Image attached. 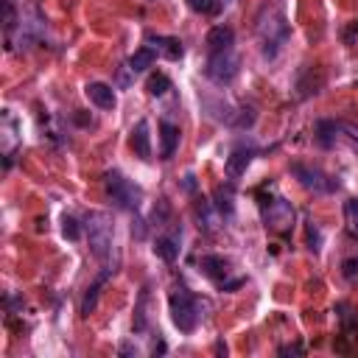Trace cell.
Returning a JSON list of instances; mask_svg holds the SVG:
<instances>
[{"label":"cell","mask_w":358,"mask_h":358,"mask_svg":"<svg viewBox=\"0 0 358 358\" xmlns=\"http://www.w3.org/2000/svg\"><path fill=\"white\" fill-rule=\"evenodd\" d=\"M84 92H87V98H90V103H95L98 109H103V112H112L115 109V90L109 87V84H103V81H90L87 87H84Z\"/></svg>","instance_id":"12"},{"label":"cell","mask_w":358,"mask_h":358,"mask_svg":"<svg viewBox=\"0 0 358 358\" xmlns=\"http://www.w3.org/2000/svg\"><path fill=\"white\" fill-rule=\"evenodd\" d=\"M199 268L218 291H235V288L243 285V277H232V263L221 255H201Z\"/></svg>","instance_id":"6"},{"label":"cell","mask_w":358,"mask_h":358,"mask_svg":"<svg viewBox=\"0 0 358 358\" xmlns=\"http://www.w3.org/2000/svg\"><path fill=\"white\" fill-rule=\"evenodd\" d=\"M196 218H199V227L204 232H213L218 227V210L210 199H196Z\"/></svg>","instance_id":"17"},{"label":"cell","mask_w":358,"mask_h":358,"mask_svg":"<svg viewBox=\"0 0 358 358\" xmlns=\"http://www.w3.org/2000/svg\"><path fill=\"white\" fill-rule=\"evenodd\" d=\"M291 173H294V179H296L305 190H313V193H336V190L341 187L336 176L324 173V171H322V168H316V165L294 162V165H291Z\"/></svg>","instance_id":"7"},{"label":"cell","mask_w":358,"mask_h":358,"mask_svg":"<svg viewBox=\"0 0 358 358\" xmlns=\"http://www.w3.org/2000/svg\"><path fill=\"white\" fill-rule=\"evenodd\" d=\"M252 123H255V109H252V106H241L238 115L232 117V126H235V129H249Z\"/></svg>","instance_id":"28"},{"label":"cell","mask_w":358,"mask_h":358,"mask_svg":"<svg viewBox=\"0 0 358 358\" xmlns=\"http://www.w3.org/2000/svg\"><path fill=\"white\" fill-rule=\"evenodd\" d=\"M204 76L213 84H229L238 76V56L232 50H221V53H210L207 64H204Z\"/></svg>","instance_id":"8"},{"label":"cell","mask_w":358,"mask_h":358,"mask_svg":"<svg viewBox=\"0 0 358 358\" xmlns=\"http://www.w3.org/2000/svg\"><path fill=\"white\" fill-rule=\"evenodd\" d=\"M17 25H20V8H17V3L14 0H3V34H6V42L14 36Z\"/></svg>","instance_id":"20"},{"label":"cell","mask_w":358,"mask_h":358,"mask_svg":"<svg viewBox=\"0 0 358 358\" xmlns=\"http://www.w3.org/2000/svg\"><path fill=\"white\" fill-rule=\"evenodd\" d=\"M145 90H148L154 98H159V95H165V92L171 90V78H168L165 73H151L148 81H145Z\"/></svg>","instance_id":"22"},{"label":"cell","mask_w":358,"mask_h":358,"mask_svg":"<svg viewBox=\"0 0 358 358\" xmlns=\"http://www.w3.org/2000/svg\"><path fill=\"white\" fill-rule=\"evenodd\" d=\"M213 204H215V210H218V215L221 218H232V213H235V196H232V185H218L215 187V193H213Z\"/></svg>","instance_id":"18"},{"label":"cell","mask_w":358,"mask_h":358,"mask_svg":"<svg viewBox=\"0 0 358 358\" xmlns=\"http://www.w3.org/2000/svg\"><path fill=\"white\" fill-rule=\"evenodd\" d=\"M145 42H148V48L154 50V53H159V56H165V59H171V62H179L182 56H185V48H182V42L176 39V36H159V34H145Z\"/></svg>","instance_id":"10"},{"label":"cell","mask_w":358,"mask_h":358,"mask_svg":"<svg viewBox=\"0 0 358 358\" xmlns=\"http://www.w3.org/2000/svg\"><path fill=\"white\" fill-rule=\"evenodd\" d=\"M207 50L210 53H221V50H232V45H235V31L229 28V25H213L210 31H207Z\"/></svg>","instance_id":"13"},{"label":"cell","mask_w":358,"mask_h":358,"mask_svg":"<svg viewBox=\"0 0 358 358\" xmlns=\"http://www.w3.org/2000/svg\"><path fill=\"white\" fill-rule=\"evenodd\" d=\"M103 190H106V199L117 210H126V213H134L143 201V187L134 185L131 179H126L120 171H106L103 173Z\"/></svg>","instance_id":"4"},{"label":"cell","mask_w":358,"mask_h":358,"mask_svg":"<svg viewBox=\"0 0 358 358\" xmlns=\"http://www.w3.org/2000/svg\"><path fill=\"white\" fill-rule=\"evenodd\" d=\"M308 241H310V252H319V243H322V238H319V229L310 224L308 227Z\"/></svg>","instance_id":"31"},{"label":"cell","mask_w":358,"mask_h":358,"mask_svg":"<svg viewBox=\"0 0 358 358\" xmlns=\"http://www.w3.org/2000/svg\"><path fill=\"white\" fill-rule=\"evenodd\" d=\"M255 31H257V39H260V53H263V59H277V53H280L282 45L288 42L291 25H288V20H285V14H282L280 6H274V8L266 6L263 14L257 17Z\"/></svg>","instance_id":"1"},{"label":"cell","mask_w":358,"mask_h":358,"mask_svg":"<svg viewBox=\"0 0 358 358\" xmlns=\"http://www.w3.org/2000/svg\"><path fill=\"white\" fill-rule=\"evenodd\" d=\"M260 215H263L266 229H271V232H277V235L291 232V229H294V221H296L294 204L285 201L282 196H274V199L260 201Z\"/></svg>","instance_id":"5"},{"label":"cell","mask_w":358,"mask_h":358,"mask_svg":"<svg viewBox=\"0 0 358 358\" xmlns=\"http://www.w3.org/2000/svg\"><path fill=\"white\" fill-rule=\"evenodd\" d=\"M154 59H157V53L151 50V48H140V50H134L131 56H129V67H131V73L137 76V73H145L151 64H154Z\"/></svg>","instance_id":"21"},{"label":"cell","mask_w":358,"mask_h":358,"mask_svg":"<svg viewBox=\"0 0 358 358\" xmlns=\"http://www.w3.org/2000/svg\"><path fill=\"white\" fill-rule=\"evenodd\" d=\"M341 274L344 280H358V257H347L341 263Z\"/></svg>","instance_id":"29"},{"label":"cell","mask_w":358,"mask_h":358,"mask_svg":"<svg viewBox=\"0 0 358 358\" xmlns=\"http://www.w3.org/2000/svg\"><path fill=\"white\" fill-rule=\"evenodd\" d=\"M151 249H154V255L162 257L165 263H173V260L179 257V238H176V235H173V238H171V235H159Z\"/></svg>","instance_id":"19"},{"label":"cell","mask_w":358,"mask_h":358,"mask_svg":"<svg viewBox=\"0 0 358 358\" xmlns=\"http://www.w3.org/2000/svg\"><path fill=\"white\" fill-rule=\"evenodd\" d=\"M187 6L199 14H207V17H215L221 14V8L227 6V0H187Z\"/></svg>","instance_id":"24"},{"label":"cell","mask_w":358,"mask_h":358,"mask_svg":"<svg viewBox=\"0 0 358 358\" xmlns=\"http://www.w3.org/2000/svg\"><path fill=\"white\" fill-rule=\"evenodd\" d=\"M302 352H305L302 344H285V347L277 350V355H302Z\"/></svg>","instance_id":"32"},{"label":"cell","mask_w":358,"mask_h":358,"mask_svg":"<svg viewBox=\"0 0 358 358\" xmlns=\"http://www.w3.org/2000/svg\"><path fill=\"white\" fill-rule=\"evenodd\" d=\"M129 145H131V151H134L140 159H151V134H148V120H137V126L131 129Z\"/></svg>","instance_id":"15"},{"label":"cell","mask_w":358,"mask_h":358,"mask_svg":"<svg viewBox=\"0 0 358 358\" xmlns=\"http://www.w3.org/2000/svg\"><path fill=\"white\" fill-rule=\"evenodd\" d=\"M336 126H338V131H344L350 140H355V143H358V123H350V120H336Z\"/></svg>","instance_id":"30"},{"label":"cell","mask_w":358,"mask_h":358,"mask_svg":"<svg viewBox=\"0 0 358 358\" xmlns=\"http://www.w3.org/2000/svg\"><path fill=\"white\" fill-rule=\"evenodd\" d=\"M84 229H87V238H90V252L101 263H109L112 246H115L112 243V238H115V232H112V215L103 213V210H92L84 218Z\"/></svg>","instance_id":"3"},{"label":"cell","mask_w":358,"mask_h":358,"mask_svg":"<svg viewBox=\"0 0 358 358\" xmlns=\"http://www.w3.org/2000/svg\"><path fill=\"white\" fill-rule=\"evenodd\" d=\"M168 308H171V319L182 333H193L199 327V322L204 319L207 302H201L196 294H190L185 285L173 288L168 296Z\"/></svg>","instance_id":"2"},{"label":"cell","mask_w":358,"mask_h":358,"mask_svg":"<svg viewBox=\"0 0 358 358\" xmlns=\"http://www.w3.org/2000/svg\"><path fill=\"white\" fill-rule=\"evenodd\" d=\"M344 218H347V229L358 238V199H350L344 204Z\"/></svg>","instance_id":"26"},{"label":"cell","mask_w":358,"mask_h":358,"mask_svg":"<svg viewBox=\"0 0 358 358\" xmlns=\"http://www.w3.org/2000/svg\"><path fill=\"white\" fill-rule=\"evenodd\" d=\"M252 157H255V148L252 145H235L229 151V157H227V176H229V182H235L238 176L246 173Z\"/></svg>","instance_id":"11"},{"label":"cell","mask_w":358,"mask_h":358,"mask_svg":"<svg viewBox=\"0 0 358 358\" xmlns=\"http://www.w3.org/2000/svg\"><path fill=\"white\" fill-rule=\"evenodd\" d=\"M151 352L157 355V352H165V344L162 341H154V347H151Z\"/></svg>","instance_id":"34"},{"label":"cell","mask_w":358,"mask_h":358,"mask_svg":"<svg viewBox=\"0 0 358 358\" xmlns=\"http://www.w3.org/2000/svg\"><path fill=\"white\" fill-rule=\"evenodd\" d=\"M145 302H148V288L140 291V299H137V308H134V333L145 330Z\"/></svg>","instance_id":"25"},{"label":"cell","mask_w":358,"mask_h":358,"mask_svg":"<svg viewBox=\"0 0 358 358\" xmlns=\"http://www.w3.org/2000/svg\"><path fill=\"white\" fill-rule=\"evenodd\" d=\"M62 235H64L67 241H78V238H81V224H78L73 215H64V218H62Z\"/></svg>","instance_id":"27"},{"label":"cell","mask_w":358,"mask_h":358,"mask_svg":"<svg viewBox=\"0 0 358 358\" xmlns=\"http://www.w3.org/2000/svg\"><path fill=\"white\" fill-rule=\"evenodd\" d=\"M179 148V126L171 120L159 123V159H171Z\"/></svg>","instance_id":"14"},{"label":"cell","mask_w":358,"mask_h":358,"mask_svg":"<svg viewBox=\"0 0 358 358\" xmlns=\"http://www.w3.org/2000/svg\"><path fill=\"white\" fill-rule=\"evenodd\" d=\"M131 352H137L131 344H123V347H120V355H131Z\"/></svg>","instance_id":"33"},{"label":"cell","mask_w":358,"mask_h":358,"mask_svg":"<svg viewBox=\"0 0 358 358\" xmlns=\"http://www.w3.org/2000/svg\"><path fill=\"white\" fill-rule=\"evenodd\" d=\"M20 126H17V117L11 115V109H3V168L8 171L14 165V154H17V145H20Z\"/></svg>","instance_id":"9"},{"label":"cell","mask_w":358,"mask_h":358,"mask_svg":"<svg viewBox=\"0 0 358 358\" xmlns=\"http://www.w3.org/2000/svg\"><path fill=\"white\" fill-rule=\"evenodd\" d=\"M112 271H115V268H109V266H106V268H103V274H101V277H98V280L84 291L81 305H78V313H81V316H90V313L95 310V305H98V294H101V288H103V282L109 280V274H112Z\"/></svg>","instance_id":"16"},{"label":"cell","mask_w":358,"mask_h":358,"mask_svg":"<svg viewBox=\"0 0 358 358\" xmlns=\"http://www.w3.org/2000/svg\"><path fill=\"white\" fill-rule=\"evenodd\" d=\"M336 131H338L336 120H319V123H316V140H319V145H322V148H330Z\"/></svg>","instance_id":"23"}]
</instances>
